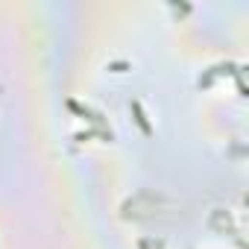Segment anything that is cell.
I'll return each instance as SVG.
<instances>
[{
  "label": "cell",
  "instance_id": "cell-1",
  "mask_svg": "<svg viewBox=\"0 0 249 249\" xmlns=\"http://www.w3.org/2000/svg\"><path fill=\"white\" fill-rule=\"evenodd\" d=\"M132 111H135V117H138V123H141V129L150 135V123H147V117H144V111H141V106H138V103H132Z\"/></svg>",
  "mask_w": 249,
  "mask_h": 249
}]
</instances>
